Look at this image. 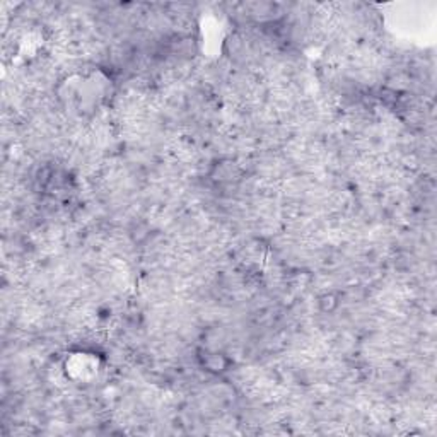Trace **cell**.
<instances>
[{
	"instance_id": "cell-1",
	"label": "cell",
	"mask_w": 437,
	"mask_h": 437,
	"mask_svg": "<svg viewBox=\"0 0 437 437\" xmlns=\"http://www.w3.org/2000/svg\"><path fill=\"white\" fill-rule=\"evenodd\" d=\"M64 374L69 381L79 384L94 383L104 370L103 354L91 349H77L64 359Z\"/></svg>"
},
{
	"instance_id": "cell-2",
	"label": "cell",
	"mask_w": 437,
	"mask_h": 437,
	"mask_svg": "<svg viewBox=\"0 0 437 437\" xmlns=\"http://www.w3.org/2000/svg\"><path fill=\"white\" fill-rule=\"evenodd\" d=\"M198 359H200V366L212 374L226 373L231 366L229 357L217 351H202Z\"/></svg>"
},
{
	"instance_id": "cell-3",
	"label": "cell",
	"mask_w": 437,
	"mask_h": 437,
	"mask_svg": "<svg viewBox=\"0 0 437 437\" xmlns=\"http://www.w3.org/2000/svg\"><path fill=\"white\" fill-rule=\"evenodd\" d=\"M320 306L323 311H333L337 307V299L333 294H324L320 297Z\"/></svg>"
}]
</instances>
